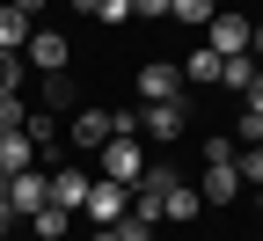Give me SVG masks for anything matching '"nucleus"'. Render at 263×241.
<instances>
[{
	"mask_svg": "<svg viewBox=\"0 0 263 241\" xmlns=\"http://www.w3.org/2000/svg\"><path fill=\"white\" fill-rule=\"evenodd\" d=\"M66 132H73V146H95V154H103V146L117 139V117H110V110H73Z\"/></svg>",
	"mask_w": 263,
	"mask_h": 241,
	"instance_id": "obj_8",
	"label": "nucleus"
},
{
	"mask_svg": "<svg viewBox=\"0 0 263 241\" xmlns=\"http://www.w3.org/2000/svg\"><path fill=\"white\" fill-rule=\"evenodd\" d=\"M205 44H212L219 59H249V51H256V22L234 15V8H219V15L205 22Z\"/></svg>",
	"mask_w": 263,
	"mask_h": 241,
	"instance_id": "obj_2",
	"label": "nucleus"
},
{
	"mask_svg": "<svg viewBox=\"0 0 263 241\" xmlns=\"http://www.w3.org/2000/svg\"><path fill=\"white\" fill-rule=\"evenodd\" d=\"M154 15H168V0H132V22H154Z\"/></svg>",
	"mask_w": 263,
	"mask_h": 241,
	"instance_id": "obj_23",
	"label": "nucleus"
},
{
	"mask_svg": "<svg viewBox=\"0 0 263 241\" xmlns=\"http://www.w3.org/2000/svg\"><path fill=\"white\" fill-rule=\"evenodd\" d=\"M0 95H22V59L0 51Z\"/></svg>",
	"mask_w": 263,
	"mask_h": 241,
	"instance_id": "obj_19",
	"label": "nucleus"
},
{
	"mask_svg": "<svg viewBox=\"0 0 263 241\" xmlns=\"http://www.w3.org/2000/svg\"><path fill=\"white\" fill-rule=\"evenodd\" d=\"M95 22H132V0H103V8H95Z\"/></svg>",
	"mask_w": 263,
	"mask_h": 241,
	"instance_id": "obj_21",
	"label": "nucleus"
},
{
	"mask_svg": "<svg viewBox=\"0 0 263 241\" xmlns=\"http://www.w3.org/2000/svg\"><path fill=\"white\" fill-rule=\"evenodd\" d=\"M241 117H263V73L249 81V95H241Z\"/></svg>",
	"mask_w": 263,
	"mask_h": 241,
	"instance_id": "obj_22",
	"label": "nucleus"
},
{
	"mask_svg": "<svg viewBox=\"0 0 263 241\" xmlns=\"http://www.w3.org/2000/svg\"><path fill=\"white\" fill-rule=\"evenodd\" d=\"M154 241H161V234H154Z\"/></svg>",
	"mask_w": 263,
	"mask_h": 241,
	"instance_id": "obj_29",
	"label": "nucleus"
},
{
	"mask_svg": "<svg viewBox=\"0 0 263 241\" xmlns=\"http://www.w3.org/2000/svg\"><path fill=\"white\" fill-rule=\"evenodd\" d=\"M88 176H81V168H59V176H51V205H59V212H81V205H88Z\"/></svg>",
	"mask_w": 263,
	"mask_h": 241,
	"instance_id": "obj_11",
	"label": "nucleus"
},
{
	"mask_svg": "<svg viewBox=\"0 0 263 241\" xmlns=\"http://www.w3.org/2000/svg\"><path fill=\"white\" fill-rule=\"evenodd\" d=\"M256 205H263V190H256Z\"/></svg>",
	"mask_w": 263,
	"mask_h": 241,
	"instance_id": "obj_28",
	"label": "nucleus"
},
{
	"mask_svg": "<svg viewBox=\"0 0 263 241\" xmlns=\"http://www.w3.org/2000/svg\"><path fill=\"white\" fill-rule=\"evenodd\" d=\"M81 212H88L95 227H124V219H132V190H124V183H95Z\"/></svg>",
	"mask_w": 263,
	"mask_h": 241,
	"instance_id": "obj_6",
	"label": "nucleus"
},
{
	"mask_svg": "<svg viewBox=\"0 0 263 241\" xmlns=\"http://www.w3.org/2000/svg\"><path fill=\"white\" fill-rule=\"evenodd\" d=\"M8 8H22V15H37V8H44V0H8Z\"/></svg>",
	"mask_w": 263,
	"mask_h": 241,
	"instance_id": "obj_25",
	"label": "nucleus"
},
{
	"mask_svg": "<svg viewBox=\"0 0 263 241\" xmlns=\"http://www.w3.org/2000/svg\"><path fill=\"white\" fill-rule=\"evenodd\" d=\"M44 102H51V110H66V102H73V88H66V73H44Z\"/></svg>",
	"mask_w": 263,
	"mask_h": 241,
	"instance_id": "obj_20",
	"label": "nucleus"
},
{
	"mask_svg": "<svg viewBox=\"0 0 263 241\" xmlns=\"http://www.w3.org/2000/svg\"><path fill=\"white\" fill-rule=\"evenodd\" d=\"M22 168H37V139L15 124V132H0V176H22Z\"/></svg>",
	"mask_w": 263,
	"mask_h": 241,
	"instance_id": "obj_9",
	"label": "nucleus"
},
{
	"mask_svg": "<svg viewBox=\"0 0 263 241\" xmlns=\"http://www.w3.org/2000/svg\"><path fill=\"white\" fill-rule=\"evenodd\" d=\"M263 73V66H256V51L249 59H227V73H219V88H234V95H249V81Z\"/></svg>",
	"mask_w": 263,
	"mask_h": 241,
	"instance_id": "obj_14",
	"label": "nucleus"
},
{
	"mask_svg": "<svg viewBox=\"0 0 263 241\" xmlns=\"http://www.w3.org/2000/svg\"><path fill=\"white\" fill-rule=\"evenodd\" d=\"M176 66H183V81H190V88H212V81L227 73V59H219L212 44H197V51H190V59H176Z\"/></svg>",
	"mask_w": 263,
	"mask_h": 241,
	"instance_id": "obj_12",
	"label": "nucleus"
},
{
	"mask_svg": "<svg viewBox=\"0 0 263 241\" xmlns=\"http://www.w3.org/2000/svg\"><path fill=\"white\" fill-rule=\"evenodd\" d=\"M234 168H241V183H256V190H263V146H241V154H234Z\"/></svg>",
	"mask_w": 263,
	"mask_h": 241,
	"instance_id": "obj_18",
	"label": "nucleus"
},
{
	"mask_svg": "<svg viewBox=\"0 0 263 241\" xmlns=\"http://www.w3.org/2000/svg\"><path fill=\"white\" fill-rule=\"evenodd\" d=\"M15 234V212H8V197H0V241H8Z\"/></svg>",
	"mask_w": 263,
	"mask_h": 241,
	"instance_id": "obj_24",
	"label": "nucleus"
},
{
	"mask_svg": "<svg viewBox=\"0 0 263 241\" xmlns=\"http://www.w3.org/2000/svg\"><path fill=\"white\" fill-rule=\"evenodd\" d=\"M256 66H263V22H256Z\"/></svg>",
	"mask_w": 263,
	"mask_h": 241,
	"instance_id": "obj_26",
	"label": "nucleus"
},
{
	"mask_svg": "<svg viewBox=\"0 0 263 241\" xmlns=\"http://www.w3.org/2000/svg\"><path fill=\"white\" fill-rule=\"evenodd\" d=\"M139 132L168 146V139H183V132H190V110H183V102H139Z\"/></svg>",
	"mask_w": 263,
	"mask_h": 241,
	"instance_id": "obj_5",
	"label": "nucleus"
},
{
	"mask_svg": "<svg viewBox=\"0 0 263 241\" xmlns=\"http://www.w3.org/2000/svg\"><path fill=\"white\" fill-rule=\"evenodd\" d=\"M139 102H183V66L176 59H146L139 66Z\"/></svg>",
	"mask_w": 263,
	"mask_h": 241,
	"instance_id": "obj_4",
	"label": "nucleus"
},
{
	"mask_svg": "<svg viewBox=\"0 0 263 241\" xmlns=\"http://www.w3.org/2000/svg\"><path fill=\"white\" fill-rule=\"evenodd\" d=\"M29 227H37V241H66V234H73V212H59V205H44V212L29 219Z\"/></svg>",
	"mask_w": 263,
	"mask_h": 241,
	"instance_id": "obj_13",
	"label": "nucleus"
},
{
	"mask_svg": "<svg viewBox=\"0 0 263 241\" xmlns=\"http://www.w3.org/2000/svg\"><path fill=\"white\" fill-rule=\"evenodd\" d=\"M146 168H154V161H146V146H139V132H117V139L103 146V183H124V190H132Z\"/></svg>",
	"mask_w": 263,
	"mask_h": 241,
	"instance_id": "obj_1",
	"label": "nucleus"
},
{
	"mask_svg": "<svg viewBox=\"0 0 263 241\" xmlns=\"http://www.w3.org/2000/svg\"><path fill=\"white\" fill-rule=\"evenodd\" d=\"M168 15H176V22H212L219 0H168Z\"/></svg>",
	"mask_w": 263,
	"mask_h": 241,
	"instance_id": "obj_16",
	"label": "nucleus"
},
{
	"mask_svg": "<svg viewBox=\"0 0 263 241\" xmlns=\"http://www.w3.org/2000/svg\"><path fill=\"white\" fill-rule=\"evenodd\" d=\"M22 132H29V139H37V154H44V146L59 139V117H51V110H37V117H22Z\"/></svg>",
	"mask_w": 263,
	"mask_h": 241,
	"instance_id": "obj_17",
	"label": "nucleus"
},
{
	"mask_svg": "<svg viewBox=\"0 0 263 241\" xmlns=\"http://www.w3.org/2000/svg\"><path fill=\"white\" fill-rule=\"evenodd\" d=\"M197 212H205L197 183H176V190H168V219H197Z\"/></svg>",
	"mask_w": 263,
	"mask_h": 241,
	"instance_id": "obj_15",
	"label": "nucleus"
},
{
	"mask_svg": "<svg viewBox=\"0 0 263 241\" xmlns=\"http://www.w3.org/2000/svg\"><path fill=\"white\" fill-rule=\"evenodd\" d=\"M0 197H8L15 219H37L44 205H51V176H44V168H22V176H8V190H0Z\"/></svg>",
	"mask_w": 263,
	"mask_h": 241,
	"instance_id": "obj_3",
	"label": "nucleus"
},
{
	"mask_svg": "<svg viewBox=\"0 0 263 241\" xmlns=\"http://www.w3.org/2000/svg\"><path fill=\"white\" fill-rule=\"evenodd\" d=\"M29 37H37V15H22V8H0V51H29Z\"/></svg>",
	"mask_w": 263,
	"mask_h": 241,
	"instance_id": "obj_10",
	"label": "nucleus"
},
{
	"mask_svg": "<svg viewBox=\"0 0 263 241\" xmlns=\"http://www.w3.org/2000/svg\"><path fill=\"white\" fill-rule=\"evenodd\" d=\"M66 59H73V44H66L59 29H37L29 51H22V66H37V73H66Z\"/></svg>",
	"mask_w": 263,
	"mask_h": 241,
	"instance_id": "obj_7",
	"label": "nucleus"
},
{
	"mask_svg": "<svg viewBox=\"0 0 263 241\" xmlns=\"http://www.w3.org/2000/svg\"><path fill=\"white\" fill-rule=\"evenodd\" d=\"M0 190H8V176H0Z\"/></svg>",
	"mask_w": 263,
	"mask_h": 241,
	"instance_id": "obj_27",
	"label": "nucleus"
}]
</instances>
